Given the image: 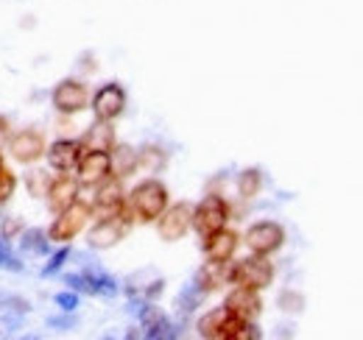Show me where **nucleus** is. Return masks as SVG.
Masks as SVG:
<instances>
[{"label":"nucleus","instance_id":"f257e3e1","mask_svg":"<svg viewBox=\"0 0 363 340\" xmlns=\"http://www.w3.org/2000/svg\"><path fill=\"white\" fill-rule=\"evenodd\" d=\"M199 335L210 340H246V338H260L257 327H252V321H240L238 315H232L227 307L207 312L199 321Z\"/></svg>","mask_w":363,"mask_h":340},{"label":"nucleus","instance_id":"f03ea898","mask_svg":"<svg viewBox=\"0 0 363 340\" xmlns=\"http://www.w3.org/2000/svg\"><path fill=\"white\" fill-rule=\"evenodd\" d=\"M129 210L143 223L157 220L160 215L168 210V187L162 181H157V178L140 181L132 190V196H129Z\"/></svg>","mask_w":363,"mask_h":340},{"label":"nucleus","instance_id":"7ed1b4c3","mask_svg":"<svg viewBox=\"0 0 363 340\" xmlns=\"http://www.w3.org/2000/svg\"><path fill=\"white\" fill-rule=\"evenodd\" d=\"M274 279V265L263 254L246 256L238 265H232L229 282L238 288H249V290H266Z\"/></svg>","mask_w":363,"mask_h":340},{"label":"nucleus","instance_id":"20e7f679","mask_svg":"<svg viewBox=\"0 0 363 340\" xmlns=\"http://www.w3.org/2000/svg\"><path fill=\"white\" fill-rule=\"evenodd\" d=\"M132 217H135V215L129 210V204H123L121 212L109 215V217H101L98 226H92L90 234H87V243H90L92 249H112V246L121 243L123 234L129 232Z\"/></svg>","mask_w":363,"mask_h":340},{"label":"nucleus","instance_id":"39448f33","mask_svg":"<svg viewBox=\"0 0 363 340\" xmlns=\"http://www.w3.org/2000/svg\"><path fill=\"white\" fill-rule=\"evenodd\" d=\"M229 220V207L224 198L218 196H207L196 210H193V229L201 234V237H210L216 234L218 229H224Z\"/></svg>","mask_w":363,"mask_h":340},{"label":"nucleus","instance_id":"423d86ee","mask_svg":"<svg viewBox=\"0 0 363 340\" xmlns=\"http://www.w3.org/2000/svg\"><path fill=\"white\" fill-rule=\"evenodd\" d=\"M90 207L87 204H82V201H76V204H70L67 210H62L59 217L53 220V226H50V232H48V237L50 240H56V243H67V240H73L82 229H84V223L90 220Z\"/></svg>","mask_w":363,"mask_h":340},{"label":"nucleus","instance_id":"0eeeda50","mask_svg":"<svg viewBox=\"0 0 363 340\" xmlns=\"http://www.w3.org/2000/svg\"><path fill=\"white\" fill-rule=\"evenodd\" d=\"M157 232L165 243H174V240H182L187 234V229L193 226V204L187 201H179L174 207H168L165 212L157 217Z\"/></svg>","mask_w":363,"mask_h":340},{"label":"nucleus","instance_id":"6e6552de","mask_svg":"<svg viewBox=\"0 0 363 340\" xmlns=\"http://www.w3.org/2000/svg\"><path fill=\"white\" fill-rule=\"evenodd\" d=\"M282 240H285V232L274 220H260V223H255L246 232V246L252 249V254H263V256L274 254L282 246Z\"/></svg>","mask_w":363,"mask_h":340},{"label":"nucleus","instance_id":"1a4fd4ad","mask_svg":"<svg viewBox=\"0 0 363 340\" xmlns=\"http://www.w3.org/2000/svg\"><path fill=\"white\" fill-rule=\"evenodd\" d=\"M65 282L73 290H82V293H90V296H115L118 293V282L109 273L98 271V268H87L82 273H70Z\"/></svg>","mask_w":363,"mask_h":340},{"label":"nucleus","instance_id":"9d476101","mask_svg":"<svg viewBox=\"0 0 363 340\" xmlns=\"http://www.w3.org/2000/svg\"><path fill=\"white\" fill-rule=\"evenodd\" d=\"M123 106H126V92L121 84H104L92 98L95 120H109L112 123L115 118H121Z\"/></svg>","mask_w":363,"mask_h":340},{"label":"nucleus","instance_id":"9b49d317","mask_svg":"<svg viewBox=\"0 0 363 340\" xmlns=\"http://www.w3.org/2000/svg\"><path fill=\"white\" fill-rule=\"evenodd\" d=\"M87 101H90V92H87V86L82 84V81L67 79V81H62V84L53 89V106H56L62 115H76V112H82V109L87 106Z\"/></svg>","mask_w":363,"mask_h":340},{"label":"nucleus","instance_id":"f8f14e48","mask_svg":"<svg viewBox=\"0 0 363 340\" xmlns=\"http://www.w3.org/2000/svg\"><path fill=\"white\" fill-rule=\"evenodd\" d=\"M109 173H112V165H109V154L106 151H84L82 154V159H79V181L84 187L101 184Z\"/></svg>","mask_w":363,"mask_h":340},{"label":"nucleus","instance_id":"ddd939ff","mask_svg":"<svg viewBox=\"0 0 363 340\" xmlns=\"http://www.w3.org/2000/svg\"><path fill=\"white\" fill-rule=\"evenodd\" d=\"M229 273H232V265H229V262L207 259V262L196 271V282H193V288L201 290L204 296H207V293H216L218 288H224V285L229 282Z\"/></svg>","mask_w":363,"mask_h":340},{"label":"nucleus","instance_id":"4468645a","mask_svg":"<svg viewBox=\"0 0 363 340\" xmlns=\"http://www.w3.org/2000/svg\"><path fill=\"white\" fill-rule=\"evenodd\" d=\"M9 151H11V157H14L17 162L31 165V162H37V159L45 154V140H43V134H40V131L26 128V131H20V134L11 140Z\"/></svg>","mask_w":363,"mask_h":340},{"label":"nucleus","instance_id":"2eb2a0df","mask_svg":"<svg viewBox=\"0 0 363 340\" xmlns=\"http://www.w3.org/2000/svg\"><path fill=\"white\" fill-rule=\"evenodd\" d=\"M92 210L101 215V217H109V215H115L123 210V184H121L118 176L101 181V187H98V193H95V204H92Z\"/></svg>","mask_w":363,"mask_h":340},{"label":"nucleus","instance_id":"dca6fc26","mask_svg":"<svg viewBox=\"0 0 363 340\" xmlns=\"http://www.w3.org/2000/svg\"><path fill=\"white\" fill-rule=\"evenodd\" d=\"M224 307H227L232 315H238L240 321H255L260 315V310H263V301L257 296V290L235 288L227 296V301H224Z\"/></svg>","mask_w":363,"mask_h":340},{"label":"nucleus","instance_id":"f3484780","mask_svg":"<svg viewBox=\"0 0 363 340\" xmlns=\"http://www.w3.org/2000/svg\"><path fill=\"white\" fill-rule=\"evenodd\" d=\"M82 154H84V151H82V142H73V140H59V142H53V145L48 148V162H50V168L67 173V170L79 168Z\"/></svg>","mask_w":363,"mask_h":340},{"label":"nucleus","instance_id":"a211bd4d","mask_svg":"<svg viewBox=\"0 0 363 340\" xmlns=\"http://www.w3.org/2000/svg\"><path fill=\"white\" fill-rule=\"evenodd\" d=\"M238 249V234L229 229H218L216 234L204 237V254L207 259H218V262H229Z\"/></svg>","mask_w":363,"mask_h":340},{"label":"nucleus","instance_id":"6ab92c4d","mask_svg":"<svg viewBox=\"0 0 363 340\" xmlns=\"http://www.w3.org/2000/svg\"><path fill=\"white\" fill-rule=\"evenodd\" d=\"M115 148V128L109 126V120H95L87 134L82 137V151H112Z\"/></svg>","mask_w":363,"mask_h":340},{"label":"nucleus","instance_id":"aec40b11","mask_svg":"<svg viewBox=\"0 0 363 340\" xmlns=\"http://www.w3.org/2000/svg\"><path fill=\"white\" fill-rule=\"evenodd\" d=\"M76 196H79V184L65 176V178H59V181L50 184L45 198H48V207H50L53 212H62V210H67L70 204H76Z\"/></svg>","mask_w":363,"mask_h":340},{"label":"nucleus","instance_id":"412c9836","mask_svg":"<svg viewBox=\"0 0 363 340\" xmlns=\"http://www.w3.org/2000/svg\"><path fill=\"white\" fill-rule=\"evenodd\" d=\"M140 321H143V335L145 338H174V329H171V321L151 304H145V310L140 312Z\"/></svg>","mask_w":363,"mask_h":340},{"label":"nucleus","instance_id":"4be33fe9","mask_svg":"<svg viewBox=\"0 0 363 340\" xmlns=\"http://www.w3.org/2000/svg\"><path fill=\"white\" fill-rule=\"evenodd\" d=\"M109 165H112V176L118 178H126L140 168V159H137V151L132 145H115L109 151Z\"/></svg>","mask_w":363,"mask_h":340},{"label":"nucleus","instance_id":"5701e85b","mask_svg":"<svg viewBox=\"0 0 363 340\" xmlns=\"http://www.w3.org/2000/svg\"><path fill=\"white\" fill-rule=\"evenodd\" d=\"M260 187H263V176H260L257 168H249L240 173V178H238V193H240L243 198H255V196L260 193Z\"/></svg>","mask_w":363,"mask_h":340},{"label":"nucleus","instance_id":"b1692460","mask_svg":"<svg viewBox=\"0 0 363 340\" xmlns=\"http://www.w3.org/2000/svg\"><path fill=\"white\" fill-rule=\"evenodd\" d=\"M26 184H28V193L40 198V196H48L53 178H50V173H45V170H31L28 178H26Z\"/></svg>","mask_w":363,"mask_h":340},{"label":"nucleus","instance_id":"393cba45","mask_svg":"<svg viewBox=\"0 0 363 340\" xmlns=\"http://www.w3.org/2000/svg\"><path fill=\"white\" fill-rule=\"evenodd\" d=\"M137 159H140V168L151 170V173H157L165 165V154L160 148H154V145H145L143 154H137Z\"/></svg>","mask_w":363,"mask_h":340},{"label":"nucleus","instance_id":"a878e982","mask_svg":"<svg viewBox=\"0 0 363 340\" xmlns=\"http://www.w3.org/2000/svg\"><path fill=\"white\" fill-rule=\"evenodd\" d=\"M45 249H48V240L43 229H31V232L23 234V251L26 254H43Z\"/></svg>","mask_w":363,"mask_h":340},{"label":"nucleus","instance_id":"bb28decb","mask_svg":"<svg viewBox=\"0 0 363 340\" xmlns=\"http://www.w3.org/2000/svg\"><path fill=\"white\" fill-rule=\"evenodd\" d=\"M14 187H17V178L9 168H0V204L9 201L14 196Z\"/></svg>","mask_w":363,"mask_h":340},{"label":"nucleus","instance_id":"cd10ccee","mask_svg":"<svg viewBox=\"0 0 363 340\" xmlns=\"http://www.w3.org/2000/svg\"><path fill=\"white\" fill-rule=\"evenodd\" d=\"M70 256V249H62V251H56V254L50 256V262H48L45 268H43V276H50V273H56L62 265H65V259Z\"/></svg>","mask_w":363,"mask_h":340},{"label":"nucleus","instance_id":"c85d7f7f","mask_svg":"<svg viewBox=\"0 0 363 340\" xmlns=\"http://www.w3.org/2000/svg\"><path fill=\"white\" fill-rule=\"evenodd\" d=\"M56 304H59L62 310H76V307H79V296H76V293H59V296H56Z\"/></svg>","mask_w":363,"mask_h":340},{"label":"nucleus","instance_id":"c756f323","mask_svg":"<svg viewBox=\"0 0 363 340\" xmlns=\"http://www.w3.org/2000/svg\"><path fill=\"white\" fill-rule=\"evenodd\" d=\"M17 232H20V223H17V220H6V223H3V234H6V237H14Z\"/></svg>","mask_w":363,"mask_h":340},{"label":"nucleus","instance_id":"7c9ffc66","mask_svg":"<svg viewBox=\"0 0 363 340\" xmlns=\"http://www.w3.org/2000/svg\"><path fill=\"white\" fill-rule=\"evenodd\" d=\"M11 262V249L6 240H0V265H9Z\"/></svg>","mask_w":363,"mask_h":340},{"label":"nucleus","instance_id":"2f4dec72","mask_svg":"<svg viewBox=\"0 0 363 340\" xmlns=\"http://www.w3.org/2000/svg\"><path fill=\"white\" fill-rule=\"evenodd\" d=\"M9 140V120L0 115V142H6Z\"/></svg>","mask_w":363,"mask_h":340},{"label":"nucleus","instance_id":"473e14b6","mask_svg":"<svg viewBox=\"0 0 363 340\" xmlns=\"http://www.w3.org/2000/svg\"><path fill=\"white\" fill-rule=\"evenodd\" d=\"M0 168H3V159H0Z\"/></svg>","mask_w":363,"mask_h":340}]
</instances>
